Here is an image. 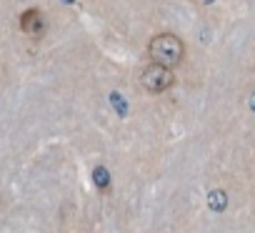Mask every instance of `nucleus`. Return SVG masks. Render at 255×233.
Listing matches in <instances>:
<instances>
[{"mask_svg":"<svg viewBox=\"0 0 255 233\" xmlns=\"http://www.w3.org/2000/svg\"><path fill=\"white\" fill-rule=\"evenodd\" d=\"M93 181H95V186H98V188H103V191H105V188L110 186V173H108L103 166H98V168L93 171Z\"/></svg>","mask_w":255,"mask_h":233,"instance_id":"5","label":"nucleus"},{"mask_svg":"<svg viewBox=\"0 0 255 233\" xmlns=\"http://www.w3.org/2000/svg\"><path fill=\"white\" fill-rule=\"evenodd\" d=\"M20 30L30 38H40L43 30H45V18L38 8H28L23 15H20Z\"/></svg>","mask_w":255,"mask_h":233,"instance_id":"3","label":"nucleus"},{"mask_svg":"<svg viewBox=\"0 0 255 233\" xmlns=\"http://www.w3.org/2000/svg\"><path fill=\"white\" fill-rule=\"evenodd\" d=\"M140 83H143V88H145L148 93L158 95V93H165L168 88L175 85V73H173L170 68H163V65H158V63H150V65L143 68Z\"/></svg>","mask_w":255,"mask_h":233,"instance_id":"2","label":"nucleus"},{"mask_svg":"<svg viewBox=\"0 0 255 233\" xmlns=\"http://www.w3.org/2000/svg\"><path fill=\"white\" fill-rule=\"evenodd\" d=\"M225 203H228V196H225L223 191H213V193L208 196V206H210L213 211H223Z\"/></svg>","mask_w":255,"mask_h":233,"instance_id":"4","label":"nucleus"},{"mask_svg":"<svg viewBox=\"0 0 255 233\" xmlns=\"http://www.w3.org/2000/svg\"><path fill=\"white\" fill-rule=\"evenodd\" d=\"M110 100H113V105H115L120 113H128V108H125V100H123L118 93H113V95H110Z\"/></svg>","mask_w":255,"mask_h":233,"instance_id":"6","label":"nucleus"},{"mask_svg":"<svg viewBox=\"0 0 255 233\" xmlns=\"http://www.w3.org/2000/svg\"><path fill=\"white\" fill-rule=\"evenodd\" d=\"M148 55L153 63L163 65V68H175L183 63L185 58V43L175 35V33H158L150 38V45H148Z\"/></svg>","mask_w":255,"mask_h":233,"instance_id":"1","label":"nucleus"},{"mask_svg":"<svg viewBox=\"0 0 255 233\" xmlns=\"http://www.w3.org/2000/svg\"><path fill=\"white\" fill-rule=\"evenodd\" d=\"M65 5H73V0H65Z\"/></svg>","mask_w":255,"mask_h":233,"instance_id":"7","label":"nucleus"}]
</instances>
